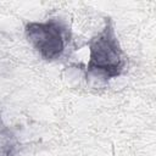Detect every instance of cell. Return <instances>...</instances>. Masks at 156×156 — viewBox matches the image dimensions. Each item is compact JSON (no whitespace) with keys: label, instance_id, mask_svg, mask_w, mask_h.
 I'll use <instances>...</instances> for the list:
<instances>
[{"label":"cell","instance_id":"cell-1","mask_svg":"<svg viewBox=\"0 0 156 156\" xmlns=\"http://www.w3.org/2000/svg\"><path fill=\"white\" fill-rule=\"evenodd\" d=\"M88 46L90 55L87 65V74L108 80L124 73L127 55L119 44L113 22L110 17L106 18L104 28L90 38Z\"/></svg>","mask_w":156,"mask_h":156},{"label":"cell","instance_id":"cell-2","mask_svg":"<svg viewBox=\"0 0 156 156\" xmlns=\"http://www.w3.org/2000/svg\"><path fill=\"white\" fill-rule=\"evenodd\" d=\"M24 34L30 46L45 61H57L72 46V32L66 20L51 17L43 22H28Z\"/></svg>","mask_w":156,"mask_h":156}]
</instances>
